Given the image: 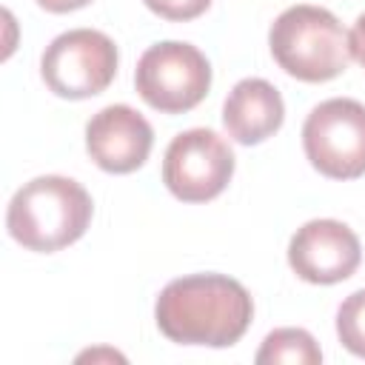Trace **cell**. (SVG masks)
<instances>
[{
	"instance_id": "cell-5",
	"label": "cell",
	"mask_w": 365,
	"mask_h": 365,
	"mask_svg": "<svg viewBox=\"0 0 365 365\" xmlns=\"http://www.w3.org/2000/svg\"><path fill=\"white\" fill-rule=\"evenodd\" d=\"M117 60V46L108 34L97 29H71L46 46L40 74L57 97L88 100L111 86Z\"/></svg>"
},
{
	"instance_id": "cell-6",
	"label": "cell",
	"mask_w": 365,
	"mask_h": 365,
	"mask_svg": "<svg viewBox=\"0 0 365 365\" xmlns=\"http://www.w3.org/2000/svg\"><path fill=\"white\" fill-rule=\"evenodd\" d=\"M308 163L331 180L365 174V106L351 97H331L311 108L302 125Z\"/></svg>"
},
{
	"instance_id": "cell-13",
	"label": "cell",
	"mask_w": 365,
	"mask_h": 365,
	"mask_svg": "<svg viewBox=\"0 0 365 365\" xmlns=\"http://www.w3.org/2000/svg\"><path fill=\"white\" fill-rule=\"evenodd\" d=\"M157 17L163 20H171V23H185V20H194L200 17L211 0H143Z\"/></svg>"
},
{
	"instance_id": "cell-15",
	"label": "cell",
	"mask_w": 365,
	"mask_h": 365,
	"mask_svg": "<svg viewBox=\"0 0 365 365\" xmlns=\"http://www.w3.org/2000/svg\"><path fill=\"white\" fill-rule=\"evenodd\" d=\"M91 0H37V6H43L46 11H54V14H66V11H77L83 6H88Z\"/></svg>"
},
{
	"instance_id": "cell-7",
	"label": "cell",
	"mask_w": 365,
	"mask_h": 365,
	"mask_svg": "<svg viewBox=\"0 0 365 365\" xmlns=\"http://www.w3.org/2000/svg\"><path fill=\"white\" fill-rule=\"evenodd\" d=\"M234 177V154L211 128L177 134L163 157V182L182 202H208L225 191Z\"/></svg>"
},
{
	"instance_id": "cell-10",
	"label": "cell",
	"mask_w": 365,
	"mask_h": 365,
	"mask_svg": "<svg viewBox=\"0 0 365 365\" xmlns=\"http://www.w3.org/2000/svg\"><path fill=\"white\" fill-rule=\"evenodd\" d=\"M285 106L279 91L262 77L240 80L222 103V125L240 145H257L279 131Z\"/></svg>"
},
{
	"instance_id": "cell-14",
	"label": "cell",
	"mask_w": 365,
	"mask_h": 365,
	"mask_svg": "<svg viewBox=\"0 0 365 365\" xmlns=\"http://www.w3.org/2000/svg\"><path fill=\"white\" fill-rule=\"evenodd\" d=\"M348 40H351V57L365 68V11L354 20V29L348 31Z\"/></svg>"
},
{
	"instance_id": "cell-3",
	"label": "cell",
	"mask_w": 365,
	"mask_h": 365,
	"mask_svg": "<svg viewBox=\"0 0 365 365\" xmlns=\"http://www.w3.org/2000/svg\"><path fill=\"white\" fill-rule=\"evenodd\" d=\"M268 48L277 66L302 80L325 83L339 77L351 63V40L342 23L322 6H291L268 31Z\"/></svg>"
},
{
	"instance_id": "cell-2",
	"label": "cell",
	"mask_w": 365,
	"mask_h": 365,
	"mask_svg": "<svg viewBox=\"0 0 365 365\" xmlns=\"http://www.w3.org/2000/svg\"><path fill=\"white\" fill-rule=\"evenodd\" d=\"M94 214L91 194L71 177L43 174L23 182L6 211V228L29 251L51 254L77 242Z\"/></svg>"
},
{
	"instance_id": "cell-1",
	"label": "cell",
	"mask_w": 365,
	"mask_h": 365,
	"mask_svg": "<svg viewBox=\"0 0 365 365\" xmlns=\"http://www.w3.org/2000/svg\"><path fill=\"white\" fill-rule=\"evenodd\" d=\"M251 317V294L225 274H188L171 279L154 305L157 328L177 345L228 348L242 339Z\"/></svg>"
},
{
	"instance_id": "cell-9",
	"label": "cell",
	"mask_w": 365,
	"mask_h": 365,
	"mask_svg": "<svg viewBox=\"0 0 365 365\" xmlns=\"http://www.w3.org/2000/svg\"><path fill=\"white\" fill-rule=\"evenodd\" d=\"M154 145L151 123L131 106H106L86 123V151L108 174L137 171Z\"/></svg>"
},
{
	"instance_id": "cell-12",
	"label": "cell",
	"mask_w": 365,
	"mask_h": 365,
	"mask_svg": "<svg viewBox=\"0 0 365 365\" xmlns=\"http://www.w3.org/2000/svg\"><path fill=\"white\" fill-rule=\"evenodd\" d=\"M336 336L359 359H365V288L342 299L336 311Z\"/></svg>"
},
{
	"instance_id": "cell-8",
	"label": "cell",
	"mask_w": 365,
	"mask_h": 365,
	"mask_svg": "<svg viewBox=\"0 0 365 365\" xmlns=\"http://www.w3.org/2000/svg\"><path fill=\"white\" fill-rule=\"evenodd\" d=\"M362 259L359 237L339 220H308L288 242V265L311 285L348 279Z\"/></svg>"
},
{
	"instance_id": "cell-4",
	"label": "cell",
	"mask_w": 365,
	"mask_h": 365,
	"mask_svg": "<svg viewBox=\"0 0 365 365\" xmlns=\"http://www.w3.org/2000/svg\"><path fill=\"white\" fill-rule=\"evenodd\" d=\"M134 86L154 111L182 114L205 100L211 88V66L191 43H154L137 60Z\"/></svg>"
},
{
	"instance_id": "cell-11",
	"label": "cell",
	"mask_w": 365,
	"mask_h": 365,
	"mask_svg": "<svg viewBox=\"0 0 365 365\" xmlns=\"http://www.w3.org/2000/svg\"><path fill=\"white\" fill-rule=\"evenodd\" d=\"M254 362L257 365H319L322 351L305 328H277L262 339Z\"/></svg>"
}]
</instances>
